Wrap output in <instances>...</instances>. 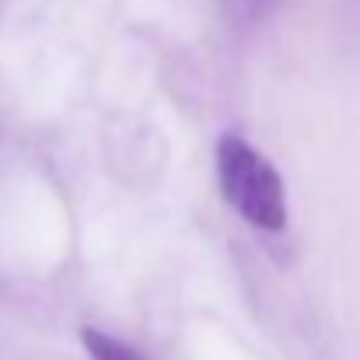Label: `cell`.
Masks as SVG:
<instances>
[{
  "label": "cell",
  "mask_w": 360,
  "mask_h": 360,
  "mask_svg": "<svg viewBox=\"0 0 360 360\" xmlns=\"http://www.w3.org/2000/svg\"><path fill=\"white\" fill-rule=\"evenodd\" d=\"M214 161L221 193L238 217H245L259 231L287 228V186L262 150H255L238 133H224L217 140Z\"/></svg>",
  "instance_id": "1"
},
{
  "label": "cell",
  "mask_w": 360,
  "mask_h": 360,
  "mask_svg": "<svg viewBox=\"0 0 360 360\" xmlns=\"http://www.w3.org/2000/svg\"><path fill=\"white\" fill-rule=\"evenodd\" d=\"M81 343L91 354V360H147L140 350H133L129 343H122L120 336H112L105 329H95V326H84L81 329Z\"/></svg>",
  "instance_id": "2"
}]
</instances>
